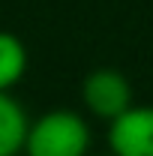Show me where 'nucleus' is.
Returning <instances> with one entry per match:
<instances>
[{
	"mask_svg": "<svg viewBox=\"0 0 153 156\" xmlns=\"http://www.w3.org/2000/svg\"><path fill=\"white\" fill-rule=\"evenodd\" d=\"M90 126L84 114L72 108H51L30 120L24 138V156H87L90 153Z\"/></svg>",
	"mask_w": 153,
	"mask_h": 156,
	"instance_id": "obj_1",
	"label": "nucleus"
},
{
	"mask_svg": "<svg viewBox=\"0 0 153 156\" xmlns=\"http://www.w3.org/2000/svg\"><path fill=\"white\" fill-rule=\"evenodd\" d=\"M81 102H84V108L93 117L111 123L117 114H123L129 105H135L132 84L117 69H108V66L93 69L84 78V84H81Z\"/></svg>",
	"mask_w": 153,
	"mask_h": 156,
	"instance_id": "obj_2",
	"label": "nucleus"
},
{
	"mask_svg": "<svg viewBox=\"0 0 153 156\" xmlns=\"http://www.w3.org/2000/svg\"><path fill=\"white\" fill-rule=\"evenodd\" d=\"M111 156H153V105H129L108 123Z\"/></svg>",
	"mask_w": 153,
	"mask_h": 156,
	"instance_id": "obj_3",
	"label": "nucleus"
},
{
	"mask_svg": "<svg viewBox=\"0 0 153 156\" xmlns=\"http://www.w3.org/2000/svg\"><path fill=\"white\" fill-rule=\"evenodd\" d=\"M30 117L12 93H0V156H21Z\"/></svg>",
	"mask_w": 153,
	"mask_h": 156,
	"instance_id": "obj_4",
	"label": "nucleus"
},
{
	"mask_svg": "<svg viewBox=\"0 0 153 156\" xmlns=\"http://www.w3.org/2000/svg\"><path fill=\"white\" fill-rule=\"evenodd\" d=\"M27 75V48L15 33L0 30V93H9Z\"/></svg>",
	"mask_w": 153,
	"mask_h": 156,
	"instance_id": "obj_5",
	"label": "nucleus"
}]
</instances>
